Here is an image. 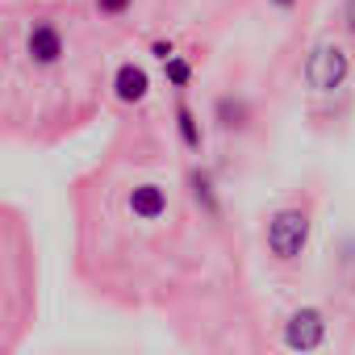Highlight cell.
I'll list each match as a JSON object with an SVG mask.
<instances>
[{"instance_id": "obj_1", "label": "cell", "mask_w": 355, "mask_h": 355, "mask_svg": "<svg viewBox=\"0 0 355 355\" xmlns=\"http://www.w3.org/2000/svg\"><path fill=\"white\" fill-rule=\"evenodd\" d=\"M309 247V214L305 209H276L268 222V251L280 263L301 259V251Z\"/></svg>"}, {"instance_id": "obj_2", "label": "cell", "mask_w": 355, "mask_h": 355, "mask_svg": "<svg viewBox=\"0 0 355 355\" xmlns=\"http://www.w3.org/2000/svg\"><path fill=\"white\" fill-rule=\"evenodd\" d=\"M351 76V55L334 42H318L305 59V84L313 92H338L343 80Z\"/></svg>"}, {"instance_id": "obj_3", "label": "cell", "mask_w": 355, "mask_h": 355, "mask_svg": "<svg viewBox=\"0 0 355 355\" xmlns=\"http://www.w3.org/2000/svg\"><path fill=\"white\" fill-rule=\"evenodd\" d=\"M322 343H326V313L313 309V305L293 309L288 322H284V347L297 351V355H309V351H318Z\"/></svg>"}, {"instance_id": "obj_4", "label": "cell", "mask_w": 355, "mask_h": 355, "mask_svg": "<svg viewBox=\"0 0 355 355\" xmlns=\"http://www.w3.org/2000/svg\"><path fill=\"white\" fill-rule=\"evenodd\" d=\"M26 51H30V59H34L38 67H55V63L63 59V34H59V26L34 21L30 34H26Z\"/></svg>"}, {"instance_id": "obj_5", "label": "cell", "mask_w": 355, "mask_h": 355, "mask_svg": "<svg viewBox=\"0 0 355 355\" xmlns=\"http://www.w3.org/2000/svg\"><path fill=\"white\" fill-rule=\"evenodd\" d=\"M125 205H130V214L138 218V222H159L163 214H167V189L163 184H134L130 189V197H125Z\"/></svg>"}, {"instance_id": "obj_6", "label": "cell", "mask_w": 355, "mask_h": 355, "mask_svg": "<svg viewBox=\"0 0 355 355\" xmlns=\"http://www.w3.org/2000/svg\"><path fill=\"white\" fill-rule=\"evenodd\" d=\"M146 92H150V76H146V67H138V63H121V67L113 71V96H117L121 105H142Z\"/></svg>"}, {"instance_id": "obj_7", "label": "cell", "mask_w": 355, "mask_h": 355, "mask_svg": "<svg viewBox=\"0 0 355 355\" xmlns=\"http://www.w3.org/2000/svg\"><path fill=\"white\" fill-rule=\"evenodd\" d=\"M214 117H218V125H222V130H234V134H243V130L251 125V101H247V96H234V92H226V96H218V105H214Z\"/></svg>"}, {"instance_id": "obj_8", "label": "cell", "mask_w": 355, "mask_h": 355, "mask_svg": "<svg viewBox=\"0 0 355 355\" xmlns=\"http://www.w3.org/2000/svg\"><path fill=\"white\" fill-rule=\"evenodd\" d=\"M189 189H193L197 205H201L209 218L222 214V205H218V189H214V175H209V171H189Z\"/></svg>"}, {"instance_id": "obj_9", "label": "cell", "mask_w": 355, "mask_h": 355, "mask_svg": "<svg viewBox=\"0 0 355 355\" xmlns=\"http://www.w3.org/2000/svg\"><path fill=\"white\" fill-rule=\"evenodd\" d=\"M175 130H180V142L189 146V150H201V125H197V113L180 101L175 105Z\"/></svg>"}, {"instance_id": "obj_10", "label": "cell", "mask_w": 355, "mask_h": 355, "mask_svg": "<svg viewBox=\"0 0 355 355\" xmlns=\"http://www.w3.org/2000/svg\"><path fill=\"white\" fill-rule=\"evenodd\" d=\"M163 76H167V84H171V88H189V80H193V63L175 55V59H167V63H163Z\"/></svg>"}, {"instance_id": "obj_11", "label": "cell", "mask_w": 355, "mask_h": 355, "mask_svg": "<svg viewBox=\"0 0 355 355\" xmlns=\"http://www.w3.org/2000/svg\"><path fill=\"white\" fill-rule=\"evenodd\" d=\"M130 5H134V0H96V9H101L105 17H125Z\"/></svg>"}, {"instance_id": "obj_12", "label": "cell", "mask_w": 355, "mask_h": 355, "mask_svg": "<svg viewBox=\"0 0 355 355\" xmlns=\"http://www.w3.org/2000/svg\"><path fill=\"white\" fill-rule=\"evenodd\" d=\"M347 30L355 34V0H347Z\"/></svg>"}, {"instance_id": "obj_13", "label": "cell", "mask_w": 355, "mask_h": 355, "mask_svg": "<svg viewBox=\"0 0 355 355\" xmlns=\"http://www.w3.org/2000/svg\"><path fill=\"white\" fill-rule=\"evenodd\" d=\"M272 5H276V9H284V13H288V9H293V5H297V0H272Z\"/></svg>"}]
</instances>
